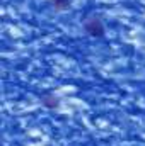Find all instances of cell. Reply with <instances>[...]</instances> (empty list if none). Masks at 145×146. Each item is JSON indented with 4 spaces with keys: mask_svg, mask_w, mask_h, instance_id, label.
Segmentation results:
<instances>
[{
    "mask_svg": "<svg viewBox=\"0 0 145 146\" xmlns=\"http://www.w3.org/2000/svg\"><path fill=\"white\" fill-rule=\"evenodd\" d=\"M84 29H85V33H87L89 36H92V37H103L104 33H106L104 24H103V21H101L97 15L87 17V19L84 21Z\"/></svg>",
    "mask_w": 145,
    "mask_h": 146,
    "instance_id": "cell-1",
    "label": "cell"
},
{
    "mask_svg": "<svg viewBox=\"0 0 145 146\" xmlns=\"http://www.w3.org/2000/svg\"><path fill=\"white\" fill-rule=\"evenodd\" d=\"M41 104H43L44 107H48V109H56V107L60 106V100H58V97L53 95V94H44V95L41 97Z\"/></svg>",
    "mask_w": 145,
    "mask_h": 146,
    "instance_id": "cell-2",
    "label": "cell"
},
{
    "mask_svg": "<svg viewBox=\"0 0 145 146\" xmlns=\"http://www.w3.org/2000/svg\"><path fill=\"white\" fill-rule=\"evenodd\" d=\"M70 5H72V0H53V7H55V10H58V12L70 9Z\"/></svg>",
    "mask_w": 145,
    "mask_h": 146,
    "instance_id": "cell-3",
    "label": "cell"
}]
</instances>
